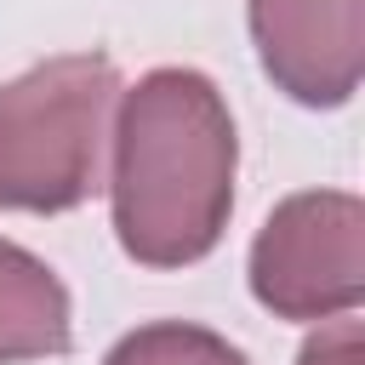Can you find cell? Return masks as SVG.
Segmentation results:
<instances>
[{"instance_id": "cell-1", "label": "cell", "mask_w": 365, "mask_h": 365, "mask_svg": "<svg viewBox=\"0 0 365 365\" xmlns=\"http://www.w3.org/2000/svg\"><path fill=\"white\" fill-rule=\"evenodd\" d=\"M108 205L120 251L143 268H188L217 251L234 211L240 137L200 68H148L120 91Z\"/></svg>"}, {"instance_id": "cell-2", "label": "cell", "mask_w": 365, "mask_h": 365, "mask_svg": "<svg viewBox=\"0 0 365 365\" xmlns=\"http://www.w3.org/2000/svg\"><path fill=\"white\" fill-rule=\"evenodd\" d=\"M108 51H63L0 86V211L57 217L103 188L108 120L120 108Z\"/></svg>"}, {"instance_id": "cell-3", "label": "cell", "mask_w": 365, "mask_h": 365, "mask_svg": "<svg viewBox=\"0 0 365 365\" xmlns=\"http://www.w3.org/2000/svg\"><path fill=\"white\" fill-rule=\"evenodd\" d=\"M251 297L274 319H342L365 297V205L348 188H302L251 240Z\"/></svg>"}, {"instance_id": "cell-4", "label": "cell", "mask_w": 365, "mask_h": 365, "mask_svg": "<svg viewBox=\"0 0 365 365\" xmlns=\"http://www.w3.org/2000/svg\"><path fill=\"white\" fill-rule=\"evenodd\" d=\"M262 74L302 108H342L365 74V0H245Z\"/></svg>"}, {"instance_id": "cell-5", "label": "cell", "mask_w": 365, "mask_h": 365, "mask_svg": "<svg viewBox=\"0 0 365 365\" xmlns=\"http://www.w3.org/2000/svg\"><path fill=\"white\" fill-rule=\"evenodd\" d=\"M74 342V308L63 279L23 245L0 240V365L57 359Z\"/></svg>"}, {"instance_id": "cell-6", "label": "cell", "mask_w": 365, "mask_h": 365, "mask_svg": "<svg viewBox=\"0 0 365 365\" xmlns=\"http://www.w3.org/2000/svg\"><path fill=\"white\" fill-rule=\"evenodd\" d=\"M103 365H245V354L222 331H205L188 319H154L125 331Z\"/></svg>"}, {"instance_id": "cell-7", "label": "cell", "mask_w": 365, "mask_h": 365, "mask_svg": "<svg viewBox=\"0 0 365 365\" xmlns=\"http://www.w3.org/2000/svg\"><path fill=\"white\" fill-rule=\"evenodd\" d=\"M297 365H365V331H359V319H354V314L325 319V325L302 342Z\"/></svg>"}]
</instances>
